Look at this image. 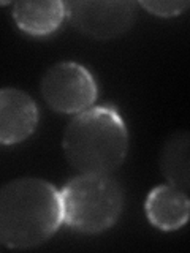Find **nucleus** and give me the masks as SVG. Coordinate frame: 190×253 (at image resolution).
<instances>
[{"instance_id": "nucleus-5", "label": "nucleus", "mask_w": 190, "mask_h": 253, "mask_svg": "<svg viewBox=\"0 0 190 253\" xmlns=\"http://www.w3.org/2000/svg\"><path fill=\"white\" fill-rule=\"evenodd\" d=\"M67 18L76 30L94 40H113L130 30L137 19L135 2H68Z\"/></svg>"}, {"instance_id": "nucleus-4", "label": "nucleus", "mask_w": 190, "mask_h": 253, "mask_svg": "<svg viewBox=\"0 0 190 253\" xmlns=\"http://www.w3.org/2000/svg\"><path fill=\"white\" fill-rule=\"evenodd\" d=\"M42 95L55 113L79 114L97 100V83L81 63L59 62L43 75Z\"/></svg>"}, {"instance_id": "nucleus-7", "label": "nucleus", "mask_w": 190, "mask_h": 253, "mask_svg": "<svg viewBox=\"0 0 190 253\" xmlns=\"http://www.w3.org/2000/svg\"><path fill=\"white\" fill-rule=\"evenodd\" d=\"M190 201L187 192L173 185H158L147 195L146 215L155 228L162 231H174L189 220Z\"/></svg>"}, {"instance_id": "nucleus-2", "label": "nucleus", "mask_w": 190, "mask_h": 253, "mask_svg": "<svg viewBox=\"0 0 190 253\" xmlns=\"http://www.w3.org/2000/svg\"><path fill=\"white\" fill-rule=\"evenodd\" d=\"M63 154L79 174H111L129 152V131L113 106L79 113L63 133Z\"/></svg>"}, {"instance_id": "nucleus-9", "label": "nucleus", "mask_w": 190, "mask_h": 253, "mask_svg": "<svg viewBox=\"0 0 190 253\" xmlns=\"http://www.w3.org/2000/svg\"><path fill=\"white\" fill-rule=\"evenodd\" d=\"M190 139L187 131H176L163 142L160 152V169L168 184L182 192L190 187Z\"/></svg>"}, {"instance_id": "nucleus-10", "label": "nucleus", "mask_w": 190, "mask_h": 253, "mask_svg": "<svg viewBox=\"0 0 190 253\" xmlns=\"http://www.w3.org/2000/svg\"><path fill=\"white\" fill-rule=\"evenodd\" d=\"M140 5L155 16L171 18L184 13L190 3L187 0H146V2H140Z\"/></svg>"}, {"instance_id": "nucleus-3", "label": "nucleus", "mask_w": 190, "mask_h": 253, "mask_svg": "<svg viewBox=\"0 0 190 253\" xmlns=\"http://www.w3.org/2000/svg\"><path fill=\"white\" fill-rule=\"evenodd\" d=\"M63 223L86 234L103 233L121 217L124 193L111 174H79L60 190Z\"/></svg>"}, {"instance_id": "nucleus-8", "label": "nucleus", "mask_w": 190, "mask_h": 253, "mask_svg": "<svg viewBox=\"0 0 190 253\" xmlns=\"http://www.w3.org/2000/svg\"><path fill=\"white\" fill-rule=\"evenodd\" d=\"M67 18V3L59 0L16 2L13 19L22 32L34 37L51 35Z\"/></svg>"}, {"instance_id": "nucleus-1", "label": "nucleus", "mask_w": 190, "mask_h": 253, "mask_svg": "<svg viewBox=\"0 0 190 253\" xmlns=\"http://www.w3.org/2000/svg\"><path fill=\"white\" fill-rule=\"evenodd\" d=\"M63 223L60 190L43 179L21 177L0 188V244L34 249Z\"/></svg>"}, {"instance_id": "nucleus-6", "label": "nucleus", "mask_w": 190, "mask_h": 253, "mask_svg": "<svg viewBox=\"0 0 190 253\" xmlns=\"http://www.w3.org/2000/svg\"><path fill=\"white\" fill-rule=\"evenodd\" d=\"M38 108L21 89H0V144H18L35 131Z\"/></svg>"}]
</instances>
